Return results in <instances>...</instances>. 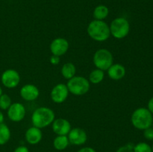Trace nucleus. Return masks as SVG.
<instances>
[{
  "label": "nucleus",
  "instance_id": "f257e3e1",
  "mask_svg": "<svg viewBox=\"0 0 153 152\" xmlns=\"http://www.w3.org/2000/svg\"><path fill=\"white\" fill-rule=\"evenodd\" d=\"M88 33L90 37L96 41H105L110 37V28L102 20L92 21L88 27Z\"/></svg>",
  "mask_w": 153,
  "mask_h": 152
},
{
  "label": "nucleus",
  "instance_id": "f03ea898",
  "mask_svg": "<svg viewBox=\"0 0 153 152\" xmlns=\"http://www.w3.org/2000/svg\"><path fill=\"white\" fill-rule=\"evenodd\" d=\"M54 119H55V113L53 110L45 107L36 109L31 116V122L34 127L40 129L52 124Z\"/></svg>",
  "mask_w": 153,
  "mask_h": 152
},
{
  "label": "nucleus",
  "instance_id": "7ed1b4c3",
  "mask_svg": "<svg viewBox=\"0 0 153 152\" xmlns=\"http://www.w3.org/2000/svg\"><path fill=\"white\" fill-rule=\"evenodd\" d=\"M131 120L134 128L138 130H145L152 127V114L147 108L140 107L133 112Z\"/></svg>",
  "mask_w": 153,
  "mask_h": 152
},
{
  "label": "nucleus",
  "instance_id": "20e7f679",
  "mask_svg": "<svg viewBox=\"0 0 153 152\" xmlns=\"http://www.w3.org/2000/svg\"><path fill=\"white\" fill-rule=\"evenodd\" d=\"M68 90L75 95L86 94L90 89V83L88 79L82 76H74L69 80L67 85Z\"/></svg>",
  "mask_w": 153,
  "mask_h": 152
},
{
  "label": "nucleus",
  "instance_id": "39448f33",
  "mask_svg": "<svg viewBox=\"0 0 153 152\" xmlns=\"http://www.w3.org/2000/svg\"><path fill=\"white\" fill-rule=\"evenodd\" d=\"M109 28L111 34L117 39L124 38L128 35L130 31L129 22L123 17H118L114 19Z\"/></svg>",
  "mask_w": 153,
  "mask_h": 152
},
{
  "label": "nucleus",
  "instance_id": "423d86ee",
  "mask_svg": "<svg viewBox=\"0 0 153 152\" xmlns=\"http://www.w3.org/2000/svg\"><path fill=\"white\" fill-rule=\"evenodd\" d=\"M94 63L99 69L108 70L113 64V55L107 49H99L94 54Z\"/></svg>",
  "mask_w": 153,
  "mask_h": 152
},
{
  "label": "nucleus",
  "instance_id": "0eeeda50",
  "mask_svg": "<svg viewBox=\"0 0 153 152\" xmlns=\"http://www.w3.org/2000/svg\"><path fill=\"white\" fill-rule=\"evenodd\" d=\"M2 84L7 88H14L19 84L20 77L16 70L7 69L2 73L1 77Z\"/></svg>",
  "mask_w": 153,
  "mask_h": 152
},
{
  "label": "nucleus",
  "instance_id": "6e6552de",
  "mask_svg": "<svg viewBox=\"0 0 153 152\" xmlns=\"http://www.w3.org/2000/svg\"><path fill=\"white\" fill-rule=\"evenodd\" d=\"M25 115V108L21 103H13L7 109V116L13 122H20Z\"/></svg>",
  "mask_w": 153,
  "mask_h": 152
},
{
  "label": "nucleus",
  "instance_id": "1a4fd4ad",
  "mask_svg": "<svg viewBox=\"0 0 153 152\" xmlns=\"http://www.w3.org/2000/svg\"><path fill=\"white\" fill-rule=\"evenodd\" d=\"M68 93L69 90L67 85L64 83H58L52 89L51 98L54 102L61 104L67 99Z\"/></svg>",
  "mask_w": 153,
  "mask_h": 152
},
{
  "label": "nucleus",
  "instance_id": "9d476101",
  "mask_svg": "<svg viewBox=\"0 0 153 152\" xmlns=\"http://www.w3.org/2000/svg\"><path fill=\"white\" fill-rule=\"evenodd\" d=\"M68 139L71 144L75 145H81L86 142L88 136L86 132L82 128H73L70 130L68 134Z\"/></svg>",
  "mask_w": 153,
  "mask_h": 152
},
{
  "label": "nucleus",
  "instance_id": "9b49d317",
  "mask_svg": "<svg viewBox=\"0 0 153 152\" xmlns=\"http://www.w3.org/2000/svg\"><path fill=\"white\" fill-rule=\"evenodd\" d=\"M69 49V43L66 39L56 38L50 45V50L52 55L55 56H61L67 52Z\"/></svg>",
  "mask_w": 153,
  "mask_h": 152
},
{
  "label": "nucleus",
  "instance_id": "f8f14e48",
  "mask_svg": "<svg viewBox=\"0 0 153 152\" xmlns=\"http://www.w3.org/2000/svg\"><path fill=\"white\" fill-rule=\"evenodd\" d=\"M52 130L58 136H67L71 130V125L64 119H57L53 121Z\"/></svg>",
  "mask_w": 153,
  "mask_h": 152
},
{
  "label": "nucleus",
  "instance_id": "ddd939ff",
  "mask_svg": "<svg viewBox=\"0 0 153 152\" xmlns=\"http://www.w3.org/2000/svg\"><path fill=\"white\" fill-rule=\"evenodd\" d=\"M39 89L33 84H26L20 89V95L25 101H34L39 96Z\"/></svg>",
  "mask_w": 153,
  "mask_h": 152
},
{
  "label": "nucleus",
  "instance_id": "4468645a",
  "mask_svg": "<svg viewBox=\"0 0 153 152\" xmlns=\"http://www.w3.org/2000/svg\"><path fill=\"white\" fill-rule=\"evenodd\" d=\"M25 139L29 144L36 145L42 139V132L40 128L31 127L25 132Z\"/></svg>",
  "mask_w": 153,
  "mask_h": 152
},
{
  "label": "nucleus",
  "instance_id": "2eb2a0df",
  "mask_svg": "<svg viewBox=\"0 0 153 152\" xmlns=\"http://www.w3.org/2000/svg\"><path fill=\"white\" fill-rule=\"evenodd\" d=\"M108 74L113 80H120L125 76L126 69L121 64H112L108 69Z\"/></svg>",
  "mask_w": 153,
  "mask_h": 152
},
{
  "label": "nucleus",
  "instance_id": "dca6fc26",
  "mask_svg": "<svg viewBox=\"0 0 153 152\" xmlns=\"http://www.w3.org/2000/svg\"><path fill=\"white\" fill-rule=\"evenodd\" d=\"M76 66L72 63H67L64 64L61 68V74L66 79H69L73 77L76 75Z\"/></svg>",
  "mask_w": 153,
  "mask_h": 152
},
{
  "label": "nucleus",
  "instance_id": "f3484780",
  "mask_svg": "<svg viewBox=\"0 0 153 152\" xmlns=\"http://www.w3.org/2000/svg\"><path fill=\"white\" fill-rule=\"evenodd\" d=\"M109 13V10L107 6L104 4H100L97 6L94 10V17L97 20H102L105 19Z\"/></svg>",
  "mask_w": 153,
  "mask_h": 152
},
{
  "label": "nucleus",
  "instance_id": "a211bd4d",
  "mask_svg": "<svg viewBox=\"0 0 153 152\" xmlns=\"http://www.w3.org/2000/svg\"><path fill=\"white\" fill-rule=\"evenodd\" d=\"M10 138V131L5 124H0V145L6 144Z\"/></svg>",
  "mask_w": 153,
  "mask_h": 152
},
{
  "label": "nucleus",
  "instance_id": "6ab92c4d",
  "mask_svg": "<svg viewBox=\"0 0 153 152\" xmlns=\"http://www.w3.org/2000/svg\"><path fill=\"white\" fill-rule=\"evenodd\" d=\"M69 143L70 142L67 136H58L53 142L55 148L59 151L64 150L68 146Z\"/></svg>",
  "mask_w": 153,
  "mask_h": 152
},
{
  "label": "nucleus",
  "instance_id": "aec40b11",
  "mask_svg": "<svg viewBox=\"0 0 153 152\" xmlns=\"http://www.w3.org/2000/svg\"><path fill=\"white\" fill-rule=\"evenodd\" d=\"M104 72L101 69H97L93 70L91 72L89 75V80L91 83H94V84H97V83H100L102 80L104 78Z\"/></svg>",
  "mask_w": 153,
  "mask_h": 152
},
{
  "label": "nucleus",
  "instance_id": "412c9836",
  "mask_svg": "<svg viewBox=\"0 0 153 152\" xmlns=\"http://www.w3.org/2000/svg\"><path fill=\"white\" fill-rule=\"evenodd\" d=\"M11 105V98L7 94H1L0 96V109L3 110H7Z\"/></svg>",
  "mask_w": 153,
  "mask_h": 152
},
{
  "label": "nucleus",
  "instance_id": "4be33fe9",
  "mask_svg": "<svg viewBox=\"0 0 153 152\" xmlns=\"http://www.w3.org/2000/svg\"><path fill=\"white\" fill-rule=\"evenodd\" d=\"M134 152H152V148L146 142H139L134 146Z\"/></svg>",
  "mask_w": 153,
  "mask_h": 152
},
{
  "label": "nucleus",
  "instance_id": "5701e85b",
  "mask_svg": "<svg viewBox=\"0 0 153 152\" xmlns=\"http://www.w3.org/2000/svg\"><path fill=\"white\" fill-rule=\"evenodd\" d=\"M143 136H144V137L146 139L153 140V128L152 127L148 128L144 130Z\"/></svg>",
  "mask_w": 153,
  "mask_h": 152
},
{
  "label": "nucleus",
  "instance_id": "b1692460",
  "mask_svg": "<svg viewBox=\"0 0 153 152\" xmlns=\"http://www.w3.org/2000/svg\"><path fill=\"white\" fill-rule=\"evenodd\" d=\"M133 148H134V146L131 144H128L126 145L122 146V147L120 148L117 152H134L133 151Z\"/></svg>",
  "mask_w": 153,
  "mask_h": 152
},
{
  "label": "nucleus",
  "instance_id": "393cba45",
  "mask_svg": "<svg viewBox=\"0 0 153 152\" xmlns=\"http://www.w3.org/2000/svg\"><path fill=\"white\" fill-rule=\"evenodd\" d=\"M60 62V58L58 56H55V55H52L50 58V63L53 65H57L58 63Z\"/></svg>",
  "mask_w": 153,
  "mask_h": 152
},
{
  "label": "nucleus",
  "instance_id": "a878e982",
  "mask_svg": "<svg viewBox=\"0 0 153 152\" xmlns=\"http://www.w3.org/2000/svg\"><path fill=\"white\" fill-rule=\"evenodd\" d=\"M14 152H29L28 148L25 146H19L14 150Z\"/></svg>",
  "mask_w": 153,
  "mask_h": 152
},
{
  "label": "nucleus",
  "instance_id": "bb28decb",
  "mask_svg": "<svg viewBox=\"0 0 153 152\" xmlns=\"http://www.w3.org/2000/svg\"><path fill=\"white\" fill-rule=\"evenodd\" d=\"M78 152H96V151L94 148L90 147H85L83 148L80 149Z\"/></svg>",
  "mask_w": 153,
  "mask_h": 152
},
{
  "label": "nucleus",
  "instance_id": "cd10ccee",
  "mask_svg": "<svg viewBox=\"0 0 153 152\" xmlns=\"http://www.w3.org/2000/svg\"><path fill=\"white\" fill-rule=\"evenodd\" d=\"M148 110L151 112L152 114H153V97L150 98V100L148 102Z\"/></svg>",
  "mask_w": 153,
  "mask_h": 152
},
{
  "label": "nucleus",
  "instance_id": "c85d7f7f",
  "mask_svg": "<svg viewBox=\"0 0 153 152\" xmlns=\"http://www.w3.org/2000/svg\"><path fill=\"white\" fill-rule=\"evenodd\" d=\"M3 122H4V115L0 111V124L3 123Z\"/></svg>",
  "mask_w": 153,
  "mask_h": 152
},
{
  "label": "nucleus",
  "instance_id": "c756f323",
  "mask_svg": "<svg viewBox=\"0 0 153 152\" xmlns=\"http://www.w3.org/2000/svg\"><path fill=\"white\" fill-rule=\"evenodd\" d=\"M1 94H2V89H1V86H0V96L1 95Z\"/></svg>",
  "mask_w": 153,
  "mask_h": 152
},
{
  "label": "nucleus",
  "instance_id": "7c9ffc66",
  "mask_svg": "<svg viewBox=\"0 0 153 152\" xmlns=\"http://www.w3.org/2000/svg\"><path fill=\"white\" fill-rule=\"evenodd\" d=\"M152 128H153V121H152Z\"/></svg>",
  "mask_w": 153,
  "mask_h": 152
},
{
  "label": "nucleus",
  "instance_id": "2f4dec72",
  "mask_svg": "<svg viewBox=\"0 0 153 152\" xmlns=\"http://www.w3.org/2000/svg\"><path fill=\"white\" fill-rule=\"evenodd\" d=\"M152 152H153V145H152Z\"/></svg>",
  "mask_w": 153,
  "mask_h": 152
}]
</instances>
